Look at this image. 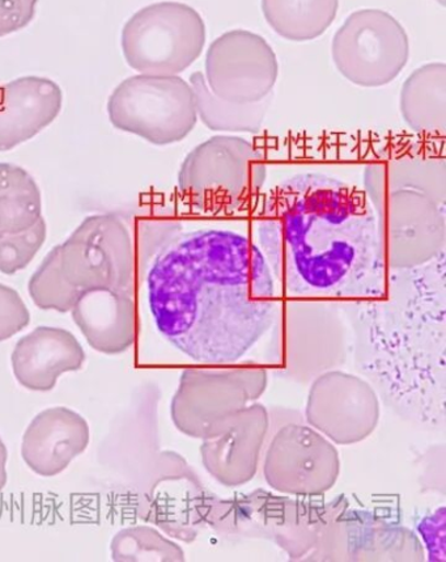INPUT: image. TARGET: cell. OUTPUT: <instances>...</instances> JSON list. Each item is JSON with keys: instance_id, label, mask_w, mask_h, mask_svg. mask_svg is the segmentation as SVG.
Here are the masks:
<instances>
[{"instance_id": "1", "label": "cell", "mask_w": 446, "mask_h": 562, "mask_svg": "<svg viewBox=\"0 0 446 562\" xmlns=\"http://www.w3.org/2000/svg\"><path fill=\"white\" fill-rule=\"evenodd\" d=\"M160 335L203 364L241 360L276 317L275 279L255 243L229 229L173 236L148 268Z\"/></svg>"}, {"instance_id": "2", "label": "cell", "mask_w": 446, "mask_h": 562, "mask_svg": "<svg viewBox=\"0 0 446 562\" xmlns=\"http://www.w3.org/2000/svg\"><path fill=\"white\" fill-rule=\"evenodd\" d=\"M255 232L290 297L371 302L388 295L377 215L363 189L323 173L296 175L266 194Z\"/></svg>"}, {"instance_id": "3", "label": "cell", "mask_w": 446, "mask_h": 562, "mask_svg": "<svg viewBox=\"0 0 446 562\" xmlns=\"http://www.w3.org/2000/svg\"><path fill=\"white\" fill-rule=\"evenodd\" d=\"M121 44L131 69L148 76H178L205 49L206 24L191 5L155 3L127 20Z\"/></svg>"}, {"instance_id": "4", "label": "cell", "mask_w": 446, "mask_h": 562, "mask_svg": "<svg viewBox=\"0 0 446 562\" xmlns=\"http://www.w3.org/2000/svg\"><path fill=\"white\" fill-rule=\"evenodd\" d=\"M107 114L118 131L157 146L185 139L198 120L191 85L178 76L148 74L122 81L107 101Z\"/></svg>"}, {"instance_id": "5", "label": "cell", "mask_w": 446, "mask_h": 562, "mask_svg": "<svg viewBox=\"0 0 446 562\" xmlns=\"http://www.w3.org/2000/svg\"><path fill=\"white\" fill-rule=\"evenodd\" d=\"M266 179V159L259 148L243 138L218 135L187 155L179 188L201 207H236L259 193Z\"/></svg>"}, {"instance_id": "6", "label": "cell", "mask_w": 446, "mask_h": 562, "mask_svg": "<svg viewBox=\"0 0 446 562\" xmlns=\"http://www.w3.org/2000/svg\"><path fill=\"white\" fill-rule=\"evenodd\" d=\"M58 249L60 273L80 295L94 289L134 293L137 247L118 215L88 216Z\"/></svg>"}, {"instance_id": "7", "label": "cell", "mask_w": 446, "mask_h": 562, "mask_svg": "<svg viewBox=\"0 0 446 562\" xmlns=\"http://www.w3.org/2000/svg\"><path fill=\"white\" fill-rule=\"evenodd\" d=\"M331 52L344 78L361 87H382L408 65L409 37L388 12L361 10L338 30Z\"/></svg>"}, {"instance_id": "8", "label": "cell", "mask_w": 446, "mask_h": 562, "mask_svg": "<svg viewBox=\"0 0 446 562\" xmlns=\"http://www.w3.org/2000/svg\"><path fill=\"white\" fill-rule=\"evenodd\" d=\"M389 268L411 269L431 261L445 246L438 202L414 189H398L371 202Z\"/></svg>"}, {"instance_id": "9", "label": "cell", "mask_w": 446, "mask_h": 562, "mask_svg": "<svg viewBox=\"0 0 446 562\" xmlns=\"http://www.w3.org/2000/svg\"><path fill=\"white\" fill-rule=\"evenodd\" d=\"M279 64L272 46L255 33L231 31L216 38L206 56V83L228 103H259L272 94Z\"/></svg>"}, {"instance_id": "10", "label": "cell", "mask_w": 446, "mask_h": 562, "mask_svg": "<svg viewBox=\"0 0 446 562\" xmlns=\"http://www.w3.org/2000/svg\"><path fill=\"white\" fill-rule=\"evenodd\" d=\"M90 426L76 411L56 406L32 419L23 436L22 458L38 476L62 473L90 445Z\"/></svg>"}, {"instance_id": "11", "label": "cell", "mask_w": 446, "mask_h": 562, "mask_svg": "<svg viewBox=\"0 0 446 562\" xmlns=\"http://www.w3.org/2000/svg\"><path fill=\"white\" fill-rule=\"evenodd\" d=\"M62 105V90L47 78L23 77L0 87V153L36 137Z\"/></svg>"}, {"instance_id": "12", "label": "cell", "mask_w": 446, "mask_h": 562, "mask_svg": "<svg viewBox=\"0 0 446 562\" xmlns=\"http://www.w3.org/2000/svg\"><path fill=\"white\" fill-rule=\"evenodd\" d=\"M84 362L85 351L77 337L54 327H38L20 338L11 356L16 381L36 392L52 391L60 375L80 370Z\"/></svg>"}, {"instance_id": "13", "label": "cell", "mask_w": 446, "mask_h": 562, "mask_svg": "<svg viewBox=\"0 0 446 562\" xmlns=\"http://www.w3.org/2000/svg\"><path fill=\"white\" fill-rule=\"evenodd\" d=\"M71 314L87 342L100 353H125L137 337L134 297L127 291L88 290L80 295Z\"/></svg>"}, {"instance_id": "14", "label": "cell", "mask_w": 446, "mask_h": 562, "mask_svg": "<svg viewBox=\"0 0 446 562\" xmlns=\"http://www.w3.org/2000/svg\"><path fill=\"white\" fill-rule=\"evenodd\" d=\"M364 186L370 202L398 189H414L442 203L446 191L445 165L444 161L418 158L375 161L365 168Z\"/></svg>"}, {"instance_id": "15", "label": "cell", "mask_w": 446, "mask_h": 562, "mask_svg": "<svg viewBox=\"0 0 446 562\" xmlns=\"http://www.w3.org/2000/svg\"><path fill=\"white\" fill-rule=\"evenodd\" d=\"M401 112L412 131L428 135L446 132V66L430 64L412 72L401 92Z\"/></svg>"}, {"instance_id": "16", "label": "cell", "mask_w": 446, "mask_h": 562, "mask_svg": "<svg viewBox=\"0 0 446 562\" xmlns=\"http://www.w3.org/2000/svg\"><path fill=\"white\" fill-rule=\"evenodd\" d=\"M340 0H262L266 22L283 38L304 43L333 24Z\"/></svg>"}, {"instance_id": "17", "label": "cell", "mask_w": 446, "mask_h": 562, "mask_svg": "<svg viewBox=\"0 0 446 562\" xmlns=\"http://www.w3.org/2000/svg\"><path fill=\"white\" fill-rule=\"evenodd\" d=\"M43 218V198L24 168L0 162V236L19 234Z\"/></svg>"}, {"instance_id": "18", "label": "cell", "mask_w": 446, "mask_h": 562, "mask_svg": "<svg viewBox=\"0 0 446 562\" xmlns=\"http://www.w3.org/2000/svg\"><path fill=\"white\" fill-rule=\"evenodd\" d=\"M191 87L198 116L214 132L259 133L273 97L270 94L254 104L228 103L209 91L206 78L199 71L191 77Z\"/></svg>"}, {"instance_id": "19", "label": "cell", "mask_w": 446, "mask_h": 562, "mask_svg": "<svg viewBox=\"0 0 446 562\" xmlns=\"http://www.w3.org/2000/svg\"><path fill=\"white\" fill-rule=\"evenodd\" d=\"M28 291L36 306L45 311L71 313L80 294L64 279L59 269V249L53 248L31 277Z\"/></svg>"}, {"instance_id": "20", "label": "cell", "mask_w": 446, "mask_h": 562, "mask_svg": "<svg viewBox=\"0 0 446 562\" xmlns=\"http://www.w3.org/2000/svg\"><path fill=\"white\" fill-rule=\"evenodd\" d=\"M112 560L117 562L167 561L178 558L175 547L150 527L124 528L111 543Z\"/></svg>"}, {"instance_id": "21", "label": "cell", "mask_w": 446, "mask_h": 562, "mask_svg": "<svg viewBox=\"0 0 446 562\" xmlns=\"http://www.w3.org/2000/svg\"><path fill=\"white\" fill-rule=\"evenodd\" d=\"M45 240L44 216L23 233L0 236V272L12 276L28 267Z\"/></svg>"}, {"instance_id": "22", "label": "cell", "mask_w": 446, "mask_h": 562, "mask_svg": "<svg viewBox=\"0 0 446 562\" xmlns=\"http://www.w3.org/2000/svg\"><path fill=\"white\" fill-rule=\"evenodd\" d=\"M31 323L30 310L26 308L22 296L16 290L0 283V342L28 327Z\"/></svg>"}, {"instance_id": "23", "label": "cell", "mask_w": 446, "mask_h": 562, "mask_svg": "<svg viewBox=\"0 0 446 562\" xmlns=\"http://www.w3.org/2000/svg\"><path fill=\"white\" fill-rule=\"evenodd\" d=\"M38 0H0V38L30 25Z\"/></svg>"}, {"instance_id": "24", "label": "cell", "mask_w": 446, "mask_h": 562, "mask_svg": "<svg viewBox=\"0 0 446 562\" xmlns=\"http://www.w3.org/2000/svg\"><path fill=\"white\" fill-rule=\"evenodd\" d=\"M445 507L442 506L418 525L431 561H445Z\"/></svg>"}, {"instance_id": "25", "label": "cell", "mask_w": 446, "mask_h": 562, "mask_svg": "<svg viewBox=\"0 0 446 562\" xmlns=\"http://www.w3.org/2000/svg\"><path fill=\"white\" fill-rule=\"evenodd\" d=\"M7 457H9V453H7V447L3 443L2 437H0V492L4 490L7 484Z\"/></svg>"}, {"instance_id": "26", "label": "cell", "mask_w": 446, "mask_h": 562, "mask_svg": "<svg viewBox=\"0 0 446 562\" xmlns=\"http://www.w3.org/2000/svg\"><path fill=\"white\" fill-rule=\"evenodd\" d=\"M443 5L445 4V0H438Z\"/></svg>"}]
</instances>
